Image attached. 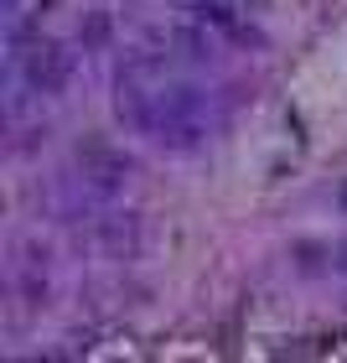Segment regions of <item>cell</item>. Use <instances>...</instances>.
I'll use <instances>...</instances> for the list:
<instances>
[{
	"instance_id": "obj_1",
	"label": "cell",
	"mask_w": 347,
	"mask_h": 363,
	"mask_svg": "<svg viewBox=\"0 0 347 363\" xmlns=\"http://www.w3.org/2000/svg\"><path fill=\"white\" fill-rule=\"evenodd\" d=\"M21 68H26V78H31V89L57 94L62 84H68V73H73V57L62 52L57 42H31L26 52H21Z\"/></svg>"
},
{
	"instance_id": "obj_2",
	"label": "cell",
	"mask_w": 347,
	"mask_h": 363,
	"mask_svg": "<svg viewBox=\"0 0 347 363\" xmlns=\"http://www.w3.org/2000/svg\"><path fill=\"white\" fill-rule=\"evenodd\" d=\"M98 239H104V250H109V255L130 259V255L140 250V223L130 218V213H114V218H104V228H98Z\"/></svg>"
},
{
	"instance_id": "obj_3",
	"label": "cell",
	"mask_w": 347,
	"mask_h": 363,
	"mask_svg": "<svg viewBox=\"0 0 347 363\" xmlns=\"http://www.w3.org/2000/svg\"><path fill=\"white\" fill-rule=\"evenodd\" d=\"M109 37H114V21L104 11H89L84 16V26H78V42H84V52H98V47H109Z\"/></svg>"
},
{
	"instance_id": "obj_4",
	"label": "cell",
	"mask_w": 347,
	"mask_h": 363,
	"mask_svg": "<svg viewBox=\"0 0 347 363\" xmlns=\"http://www.w3.org/2000/svg\"><path fill=\"white\" fill-rule=\"evenodd\" d=\"M171 42H176L187 57H212V37H207L203 26H176V31H171Z\"/></svg>"
},
{
	"instance_id": "obj_5",
	"label": "cell",
	"mask_w": 347,
	"mask_h": 363,
	"mask_svg": "<svg viewBox=\"0 0 347 363\" xmlns=\"http://www.w3.org/2000/svg\"><path fill=\"white\" fill-rule=\"evenodd\" d=\"M322 244H295V259H301V270H322Z\"/></svg>"
},
{
	"instance_id": "obj_6",
	"label": "cell",
	"mask_w": 347,
	"mask_h": 363,
	"mask_svg": "<svg viewBox=\"0 0 347 363\" xmlns=\"http://www.w3.org/2000/svg\"><path fill=\"white\" fill-rule=\"evenodd\" d=\"M332 255H337V270H347V244H337Z\"/></svg>"
},
{
	"instance_id": "obj_7",
	"label": "cell",
	"mask_w": 347,
	"mask_h": 363,
	"mask_svg": "<svg viewBox=\"0 0 347 363\" xmlns=\"http://www.w3.org/2000/svg\"><path fill=\"white\" fill-rule=\"evenodd\" d=\"M337 208H342V213H347V182H342V192H337Z\"/></svg>"
},
{
	"instance_id": "obj_8",
	"label": "cell",
	"mask_w": 347,
	"mask_h": 363,
	"mask_svg": "<svg viewBox=\"0 0 347 363\" xmlns=\"http://www.w3.org/2000/svg\"><path fill=\"white\" fill-rule=\"evenodd\" d=\"M6 11H21V0H6Z\"/></svg>"
}]
</instances>
